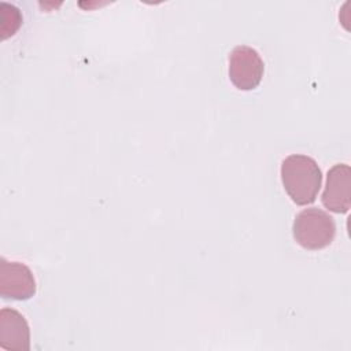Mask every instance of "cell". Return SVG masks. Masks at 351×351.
<instances>
[{
  "label": "cell",
  "mask_w": 351,
  "mask_h": 351,
  "mask_svg": "<svg viewBox=\"0 0 351 351\" xmlns=\"http://www.w3.org/2000/svg\"><path fill=\"white\" fill-rule=\"evenodd\" d=\"M1 18H0V33H1V38L5 40L10 36H14L15 32L21 27L22 25V15L21 11L12 5V4H7V3H1Z\"/></svg>",
  "instance_id": "cell-7"
},
{
  "label": "cell",
  "mask_w": 351,
  "mask_h": 351,
  "mask_svg": "<svg viewBox=\"0 0 351 351\" xmlns=\"http://www.w3.org/2000/svg\"><path fill=\"white\" fill-rule=\"evenodd\" d=\"M281 182L298 206H307L315 202L322 186V171L318 163L308 155L291 154L280 167Z\"/></svg>",
  "instance_id": "cell-1"
},
{
  "label": "cell",
  "mask_w": 351,
  "mask_h": 351,
  "mask_svg": "<svg viewBox=\"0 0 351 351\" xmlns=\"http://www.w3.org/2000/svg\"><path fill=\"white\" fill-rule=\"evenodd\" d=\"M322 204L337 214L348 213L351 207V167L347 163H336L328 170Z\"/></svg>",
  "instance_id": "cell-5"
},
{
  "label": "cell",
  "mask_w": 351,
  "mask_h": 351,
  "mask_svg": "<svg viewBox=\"0 0 351 351\" xmlns=\"http://www.w3.org/2000/svg\"><path fill=\"white\" fill-rule=\"evenodd\" d=\"M37 291L32 270L22 262L0 259V296L11 300H27Z\"/></svg>",
  "instance_id": "cell-4"
},
{
  "label": "cell",
  "mask_w": 351,
  "mask_h": 351,
  "mask_svg": "<svg viewBox=\"0 0 351 351\" xmlns=\"http://www.w3.org/2000/svg\"><path fill=\"white\" fill-rule=\"evenodd\" d=\"M0 347L10 351L30 350V328L26 318L16 310H0Z\"/></svg>",
  "instance_id": "cell-6"
},
{
  "label": "cell",
  "mask_w": 351,
  "mask_h": 351,
  "mask_svg": "<svg viewBox=\"0 0 351 351\" xmlns=\"http://www.w3.org/2000/svg\"><path fill=\"white\" fill-rule=\"evenodd\" d=\"M292 233L300 247L311 251L322 250L333 241L336 222L326 211L318 207H308L295 217Z\"/></svg>",
  "instance_id": "cell-2"
},
{
  "label": "cell",
  "mask_w": 351,
  "mask_h": 351,
  "mask_svg": "<svg viewBox=\"0 0 351 351\" xmlns=\"http://www.w3.org/2000/svg\"><path fill=\"white\" fill-rule=\"evenodd\" d=\"M230 82L240 90L255 89L265 74V63L259 52L248 45H237L228 59Z\"/></svg>",
  "instance_id": "cell-3"
}]
</instances>
